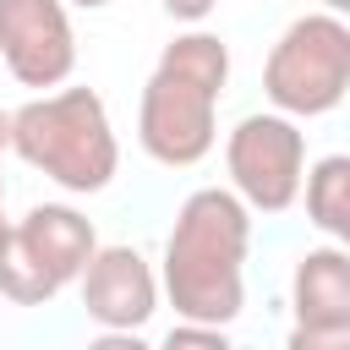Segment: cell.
Masks as SVG:
<instances>
[{"label": "cell", "mask_w": 350, "mask_h": 350, "mask_svg": "<svg viewBox=\"0 0 350 350\" xmlns=\"http://www.w3.org/2000/svg\"><path fill=\"white\" fill-rule=\"evenodd\" d=\"M230 82V44L219 33H180L164 44L153 77L142 82V104H137V142L148 159L186 170L197 159H208L213 137H219V93Z\"/></svg>", "instance_id": "obj_2"}, {"label": "cell", "mask_w": 350, "mask_h": 350, "mask_svg": "<svg viewBox=\"0 0 350 350\" xmlns=\"http://www.w3.org/2000/svg\"><path fill=\"white\" fill-rule=\"evenodd\" d=\"M306 219L350 252V153H328L306 170Z\"/></svg>", "instance_id": "obj_10"}, {"label": "cell", "mask_w": 350, "mask_h": 350, "mask_svg": "<svg viewBox=\"0 0 350 350\" xmlns=\"http://www.w3.org/2000/svg\"><path fill=\"white\" fill-rule=\"evenodd\" d=\"M230 191L257 213H284L306 186V137L290 115H241L224 137Z\"/></svg>", "instance_id": "obj_6"}, {"label": "cell", "mask_w": 350, "mask_h": 350, "mask_svg": "<svg viewBox=\"0 0 350 350\" xmlns=\"http://www.w3.org/2000/svg\"><path fill=\"white\" fill-rule=\"evenodd\" d=\"M0 66L22 88H60L77 71L66 0H0Z\"/></svg>", "instance_id": "obj_7"}, {"label": "cell", "mask_w": 350, "mask_h": 350, "mask_svg": "<svg viewBox=\"0 0 350 350\" xmlns=\"http://www.w3.org/2000/svg\"><path fill=\"white\" fill-rule=\"evenodd\" d=\"M262 93L273 115H290V120L339 109L350 93V22L328 11L295 16L262 60Z\"/></svg>", "instance_id": "obj_4"}, {"label": "cell", "mask_w": 350, "mask_h": 350, "mask_svg": "<svg viewBox=\"0 0 350 350\" xmlns=\"http://www.w3.org/2000/svg\"><path fill=\"white\" fill-rule=\"evenodd\" d=\"M213 5H219V0H164V11H170L175 22H202Z\"/></svg>", "instance_id": "obj_14"}, {"label": "cell", "mask_w": 350, "mask_h": 350, "mask_svg": "<svg viewBox=\"0 0 350 350\" xmlns=\"http://www.w3.org/2000/svg\"><path fill=\"white\" fill-rule=\"evenodd\" d=\"M66 5H82V11H104L109 0H66Z\"/></svg>", "instance_id": "obj_18"}, {"label": "cell", "mask_w": 350, "mask_h": 350, "mask_svg": "<svg viewBox=\"0 0 350 350\" xmlns=\"http://www.w3.org/2000/svg\"><path fill=\"white\" fill-rule=\"evenodd\" d=\"M284 350H350V323H339V328H301L295 323Z\"/></svg>", "instance_id": "obj_12"}, {"label": "cell", "mask_w": 350, "mask_h": 350, "mask_svg": "<svg viewBox=\"0 0 350 350\" xmlns=\"http://www.w3.org/2000/svg\"><path fill=\"white\" fill-rule=\"evenodd\" d=\"M246 252H252V208L230 186H202L180 202L159 290L180 312V323L224 328L246 306Z\"/></svg>", "instance_id": "obj_1"}, {"label": "cell", "mask_w": 350, "mask_h": 350, "mask_svg": "<svg viewBox=\"0 0 350 350\" xmlns=\"http://www.w3.org/2000/svg\"><path fill=\"white\" fill-rule=\"evenodd\" d=\"M290 312L301 328H339L350 323V252L312 246L290 273Z\"/></svg>", "instance_id": "obj_9"}, {"label": "cell", "mask_w": 350, "mask_h": 350, "mask_svg": "<svg viewBox=\"0 0 350 350\" xmlns=\"http://www.w3.org/2000/svg\"><path fill=\"white\" fill-rule=\"evenodd\" d=\"M88 350H153L142 334H115V328H104L98 339H88Z\"/></svg>", "instance_id": "obj_13"}, {"label": "cell", "mask_w": 350, "mask_h": 350, "mask_svg": "<svg viewBox=\"0 0 350 350\" xmlns=\"http://www.w3.org/2000/svg\"><path fill=\"white\" fill-rule=\"evenodd\" d=\"M11 148L22 164H33L38 175L77 197L104 191L120 170V142L93 88H60L11 109Z\"/></svg>", "instance_id": "obj_3"}, {"label": "cell", "mask_w": 350, "mask_h": 350, "mask_svg": "<svg viewBox=\"0 0 350 350\" xmlns=\"http://www.w3.org/2000/svg\"><path fill=\"white\" fill-rule=\"evenodd\" d=\"M77 290H82V312L115 334H137L159 312V273L137 246H98Z\"/></svg>", "instance_id": "obj_8"}, {"label": "cell", "mask_w": 350, "mask_h": 350, "mask_svg": "<svg viewBox=\"0 0 350 350\" xmlns=\"http://www.w3.org/2000/svg\"><path fill=\"white\" fill-rule=\"evenodd\" d=\"M5 241H11V219H5V180H0V252H5Z\"/></svg>", "instance_id": "obj_15"}, {"label": "cell", "mask_w": 350, "mask_h": 350, "mask_svg": "<svg viewBox=\"0 0 350 350\" xmlns=\"http://www.w3.org/2000/svg\"><path fill=\"white\" fill-rule=\"evenodd\" d=\"M153 350H235L224 339V328H208V323H175Z\"/></svg>", "instance_id": "obj_11"}, {"label": "cell", "mask_w": 350, "mask_h": 350, "mask_svg": "<svg viewBox=\"0 0 350 350\" xmlns=\"http://www.w3.org/2000/svg\"><path fill=\"white\" fill-rule=\"evenodd\" d=\"M235 350H252V345H235Z\"/></svg>", "instance_id": "obj_19"}, {"label": "cell", "mask_w": 350, "mask_h": 350, "mask_svg": "<svg viewBox=\"0 0 350 350\" xmlns=\"http://www.w3.org/2000/svg\"><path fill=\"white\" fill-rule=\"evenodd\" d=\"M11 148V109H0V153Z\"/></svg>", "instance_id": "obj_16"}, {"label": "cell", "mask_w": 350, "mask_h": 350, "mask_svg": "<svg viewBox=\"0 0 350 350\" xmlns=\"http://www.w3.org/2000/svg\"><path fill=\"white\" fill-rule=\"evenodd\" d=\"M98 235L93 219L77 213L71 202H38L22 219H11V241L0 252V301L11 306H44L66 284L82 279L93 262Z\"/></svg>", "instance_id": "obj_5"}, {"label": "cell", "mask_w": 350, "mask_h": 350, "mask_svg": "<svg viewBox=\"0 0 350 350\" xmlns=\"http://www.w3.org/2000/svg\"><path fill=\"white\" fill-rule=\"evenodd\" d=\"M323 11L328 16H350V0H323Z\"/></svg>", "instance_id": "obj_17"}]
</instances>
